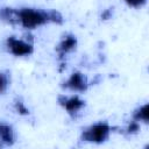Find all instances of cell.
<instances>
[{"label": "cell", "instance_id": "ba28073f", "mask_svg": "<svg viewBox=\"0 0 149 149\" xmlns=\"http://www.w3.org/2000/svg\"><path fill=\"white\" fill-rule=\"evenodd\" d=\"M148 111H149V107L148 105H144L142 108H140V111L136 113L135 118L136 119H141L143 121H148Z\"/></svg>", "mask_w": 149, "mask_h": 149}, {"label": "cell", "instance_id": "30bf717a", "mask_svg": "<svg viewBox=\"0 0 149 149\" xmlns=\"http://www.w3.org/2000/svg\"><path fill=\"white\" fill-rule=\"evenodd\" d=\"M130 6H141V5H143L144 2H146V0H126Z\"/></svg>", "mask_w": 149, "mask_h": 149}, {"label": "cell", "instance_id": "9c48e42d", "mask_svg": "<svg viewBox=\"0 0 149 149\" xmlns=\"http://www.w3.org/2000/svg\"><path fill=\"white\" fill-rule=\"evenodd\" d=\"M6 86H7V79L3 74L0 73V92H3Z\"/></svg>", "mask_w": 149, "mask_h": 149}, {"label": "cell", "instance_id": "6da1fadb", "mask_svg": "<svg viewBox=\"0 0 149 149\" xmlns=\"http://www.w3.org/2000/svg\"><path fill=\"white\" fill-rule=\"evenodd\" d=\"M17 15H19V20L26 28H34L36 26H40L44 23L48 19L47 14L30 8H24L17 12Z\"/></svg>", "mask_w": 149, "mask_h": 149}, {"label": "cell", "instance_id": "8992f818", "mask_svg": "<svg viewBox=\"0 0 149 149\" xmlns=\"http://www.w3.org/2000/svg\"><path fill=\"white\" fill-rule=\"evenodd\" d=\"M0 137L6 143H13V130L9 126L0 125Z\"/></svg>", "mask_w": 149, "mask_h": 149}, {"label": "cell", "instance_id": "52a82bcc", "mask_svg": "<svg viewBox=\"0 0 149 149\" xmlns=\"http://www.w3.org/2000/svg\"><path fill=\"white\" fill-rule=\"evenodd\" d=\"M76 44H77L76 38H74L73 36H68V37H65L64 41L59 44V49H61L62 51H69V50L73 49V48L76 47Z\"/></svg>", "mask_w": 149, "mask_h": 149}, {"label": "cell", "instance_id": "277c9868", "mask_svg": "<svg viewBox=\"0 0 149 149\" xmlns=\"http://www.w3.org/2000/svg\"><path fill=\"white\" fill-rule=\"evenodd\" d=\"M66 86L72 88V90H76V91H84L86 90L87 87V83H86V78L79 73V72H76L73 73L70 79L66 81Z\"/></svg>", "mask_w": 149, "mask_h": 149}, {"label": "cell", "instance_id": "3957f363", "mask_svg": "<svg viewBox=\"0 0 149 149\" xmlns=\"http://www.w3.org/2000/svg\"><path fill=\"white\" fill-rule=\"evenodd\" d=\"M8 48L12 51V54L16 55V56H23V55H28L33 52V47L21 40H16L14 37H9L7 41Z\"/></svg>", "mask_w": 149, "mask_h": 149}, {"label": "cell", "instance_id": "5b68a950", "mask_svg": "<svg viewBox=\"0 0 149 149\" xmlns=\"http://www.w3.org/2000/svg\"><path fill=\"white\" fill-rule=\"evenodd\" d=\"M83 105H84V102H83L80 99H78L77 97H72V98L65 100V102H64L65 108H66L68 111H70V112H76V111H78Z\"/></svg>", "mask_w": 149, "mask_h": 149}, {"label": "cell", "instance_id": "7c38bea8", "mask_svg": "<svg viewBox=\"0 0 149 149\" xmlns=\"http://www.w3.org/2000/svg\"><path fill=\"white\" fill-rule=\"evenodd\" d=\"M139 129V126L136 125V123H132L130 126H129V132H135V130H137Z\"/></svg>", "mask_w": 149, "mask_h": 149}, {"label": "cell", "instance_id": "8fae6325", "mask_svg": "<svg viewBox=\"0 0 149 149\" xmlns=\"http://www.w3.org/2000/svg\"><path fill=\"white\" fill-rule=\"evenodd\" d=\"M16 108H17V111H19L20 113H22V114H27V113H28V109L23 106L22 102H16Z\"/></svg>", "mask_w": 149, "mask_h": 149}, {"label": "cell", "instance_id": "7a4b0ae2", "mask_svg": "<svg viewBox=\"0 0 149 149\" xmlns=\"http://www.w3.org/2000/svg\"><path fill=\"white\" fill-rule=\"evenodd\" d=\"M109 133V127L106 123H98L92 126L88 130L84 133V139L87 141H93V142H102L107 139Z\"/></svg>", "mask_w": 149, "mask_h": 149}]
</instances>
